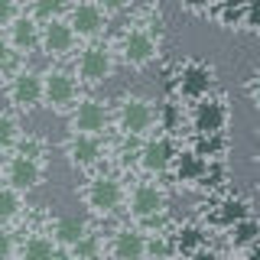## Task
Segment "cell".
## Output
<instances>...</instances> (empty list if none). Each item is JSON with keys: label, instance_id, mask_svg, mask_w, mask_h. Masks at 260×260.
<instances>
[{"label": "cell", "instance_id": "15", "mask_svg": "<svg viewBox=\"0 0 260 260\" xmlns=\"http://www.w3.org/2000/svg\"><path fill=\"white\" fill-rule=\"evenodd\" d=\"M108 260H146V231L137 224H120L104 241Z\"/></svg>", "mask_w": 260, "mask_h": 260}, {"label": "cell", "instance_id": "3", "mask_svg": "<svg viewBox=\"0 0 260 260\" xmlns=\"http://www.w3.org/2000/svg\"><path fill=\"white\" fill-rule=\"evenodd\" d=\"M114 124L130 140H146V137H153V127H156V104L140 94H124L114 111Z\"/></svg>", "mask_w": 260, "mask_h": 260}, {"label": "cell", "instance_id": "33", "mask_svg": "<svg viewBox=\"0 0 260 260\" xmlns=\"http://www.w3.org/2000/svg\"><path fill=\"white\" fill-rule=\"evenodd\" d=\"M94 4H98V7H101V10H104V13H108V16H114V13H120V10H127V7H130V0H94Z\"/></svg>", "mask_w": 260, "mask_h": 260}, {"label": "cell", "instance_id": "19", "mask_svg": "<svg viewBox=\"0 0 260 260\" xmlns=\"http://www.w3.org/2000/svg\"><path fill=\"white\" fill-rule=\"evenodd\" d=\"M173 179L182 185H199L205 182V173H208V162L199 156L195 150H179V156L173 159Z\"/></svg>", "mask_w": 260, "mask_h": 260}, {"label": "cell", "instance_id": "29", "mask_svg": "<svg viewBox=\"0 0 260 260\" xmlns=\"http://www.w3.org/2000/svg\"><path fill=\"white\" fill-rule=\"evenodd\" d=\"M247 4V0H244ZM244 4H234V0H224V7H221V13H218V20L224 23V26H234V23H244Z\"/></svg>", "mask_w": 260, "mask_h": 260}, {"label": "cell", "instance_id": "26", "mask_svg": "<svg viewBox=\"0 0 260 260\" xmlns=\"http://www.w3.org/2000/svg\"><path fill=\"white\" fill-rule=\"evenodd\" d=\"M228 244H231L234 250H247V247H254V244H260V221L244 218L241 224H234L231 231H228Z\"/></svg>", "mask_w": 260, "mask_h": 260}, {"label": "cell", "instance_id": "30", "mask_svg": "<svg viewBox=\"0 0 260 260\" xmlns=\"http://www.w3.org/2000/svg\"><path fill=\"white\" fill-rule=\"evenodd\" d=\"M20 13H23V7L16 4V0H0V32L10 26V23H13Z\"/></svg>", "mask_w": 260, "mask_h": 260}, {"label": "cell", "instance_id": "6", "mask_svg": "<svg viewBox=\"0 0 260 260\" xmlns=\"http://www.w3.org/2000/svg\"><path fill=\"white\" fill-rule=\"evenodd\" d=\"M4 98L13 114H32L36 108H43V72L20 65L16 72L7 75Z\"/></svg>", "mask_w": 260, "mask_h": 260}, {"label": "cell", "instance_id": "22", "mask_svg": "<svg viewBox=\"0 0 260 260\" xmlns=\"http://www.w3.org/2000/svg\"><path fill=\"white\" fill-rule=\"evenodd\" d=\"M244 218H250V208H247L244 199H224V202L215 205V211H211V221L218 228H224V231H231V228L241 224Z\"/></svg>", "mask_w": 260, "mask_h": 260}, {"label": "cell", "instance_id": "12", "mask_svg": "<svg viewBox=\"0 0 260 260\" xmlns=\"http://www.w3.org/2000/svg\"><path fill=\"white\" fill-rule=\"evenodd\" d=\"M62 153H65V159H69L72 169H78V173H98V166L104 162V156H108V146H104L101 137L69 134Z\"/></svg>", "mask_w": 260, "mask_h": 260}, {"label": "cell", "instance_id": "8", "mask_svg": "<svg viewBox=\"0 0 260 260\" xmlns=\"http://www.w3.org/2000/svg\"><path fill=\"white\" fill-rule=\"evenodd\" d=\"M124 208L137 228L150 224L156 218H162V211H166V192L156 182H134V185H127V205Z\"/></svg>", "mask_w": 260, "mask_h": 260}, {"label": "cell", "instance_id": "35", "mask_svg": "<svg viewBox=\"0 0 260 260\" xmlns=\"http://www.w3.org/2000/svg\"><path fill=\"white\" fill-rule=\"evenodd\" d=\"M244 260H260V244H254V247L244 250Z\"/></svg>", "mask_w": 260, "mask_h": 260}, {"label": "cell", "instance_id": "4", "mask_svg": "<svg viewBox=\"0 0 260 260\" xmlns=\"http://www.w3.org/2000/svg\"><path fill=\"white\" fill-rule=\"evenodd\" d=\"M114 69H117V55H114V49L108 43H85L75 52V65H72L78 85L85 88L104 85L114 75Z\"/></svg>", "mask_w": 260, "mask_h": 260}, {"label": "cell", "instance_id": "27", "mask_svg": "<svg viewBox=\"0 0 260 260\" xmlns=\"http://www.w3.org/2000/svg\"><path fill=\"white\" fill-rule=\"evenodd\" d=\"M195 153H199L205 162H218L228 153V140H224V134H208V137H195V146H192Z\"/></svg>", "mask_w": 260, "mask_h": 260}, {"label": "cell", "instance_id": "2", "mask_svg": "<svg viewBox=\"0 0 260 260\" xmlns=\"http://www.w3.org/2000/svg\"><path fill=\"white\" fill-rule=\"evenodd\" d=\"M117 55L127 69H146V65L156 62L159 55V32L150 26V23H130V26L120 32L117 39Z\"/></svg>", "mask_w": 260, "mask_h": 260}, {"label": "cell", "instance_id": "24", "mask_svg": "<svg viewBox=\"0 0 260 260\" xmlns=\"http://www.w3.org/2000/svg\"><path fill=\"white\" fill-rule=\"evenodd\" d=\"M26 195H20L16 189L0 182V228H10L23 218V208H26Z\"/></svg>", "mask_w": 260, "mask_h": 260}, {"label": "cell", "instance_id": "37", "mask_svg": "<svg viewBox=\"0 0 260 260\" xmlns=\"http://www.w3.org/2000/svg\"><path fill=\"white\" fill-rule=\"evenodd\" d=\"M16 4H20V7H26V4H29V0H16Z\"/></svg>", "mask_w": 260, "mask_h": 260}, {"label": "cell", "instance_id": "17", "mask_svg": "<svg viewBox=\"0 0 260 260\" xmlns=\"http://www.w3.org/2000/svg\"><path fill=\"white\" fill-rule=\"evenodd\" d=\"M39 32H43V26H39L32 16H26V13H20L16 20L7 26L0 36L7 39V46L16 52V59H23L26 62L32 52H39Z\"/></svg>", "mask_w": 260, "mask_h": 260}, {"label": "cell", "instance_id": "7", "mask_svg": "<svg viewBox=\"0 0 260 260\" xmlns=\"http://www.w3.org/2000/svg\"><path fill=\"white\" fill-rule=\"evenodd\" d=\"M81 98V85L75 78L72 69H62V65H49L43 72V108L69 114L78 104Z\"/></svg>", "mask_w": 260, "mask_h": 260}, {"label": "cell", "instance_id": "16", "mask_svg": "<svg viewBox=\"0 0 260 260\" xmlns=\"http://www.w3.org/2000/svg\"><path fill=\"white\" fill-rule=\"evenodd\" d=\"M75 49H78V36H75V29L69 26V20H52L39 32V52L49 55L52 62L69 59Z\"/></svg>", "mask_w": 260, "mask_h": 260}, {"label": "cell", "instance_id": "28", "mask_svg": "<svg viewBox=\"0 0 260 260\" xmlns=\"http://www.w3.org/2000/svg\"><path fill=\"white\" fill-rule=\"evenodd\" d=\"M173 250V238L169 234H146V260H169Z\"/></svg>", "mask_w": 260, "mask_h": 260}, {"label": "cell", "instance_id": "10", "mask_svg": "<svg viewBox=\"0 0 260 260\" xmlns=\"http://www.w3.org/2000/svg\"><path fill=\"white\" fill-rule=\"evenodd\" d=\"M65 20H69V26L75 29V36L81 43H101V36L108 32L111 16L104 13L94 0H72Z\"/></svg>", "mask_w": 260, "mask_h": 260}, {"label": "cell", "instance_id": "1", "mask_svg": "<svg viewBox=\"0 0 260 260\" xmlns=\"http://www.w3.org/2000/svg\"><path fill=\"white\" fill-rule=\"evenodd\" d=\"M81 202L94 218H111L127 205V182L114 173H91L81 185Z\"/></svg>", "mask_w": 260, "mask_h": 260}, {"label": "cell", "instance_id": "11", "mask_svg": "<svg viewBox=\"0 0 260 260\" xmlns=\"http://www.w3.org/2000/svg\"><path fill=\"white\" fill-rule=\"evenodd\" d=\"M179 156V146L169 134H153L146 137L137 150V166L143 169L146 176H162L173 169V159Z\"/></svg>", "mask_w": 260, "mask_h": 260}, {"label": "cell", "instance_id": "31", "mask_svg": "<svg viewBox=\"0 0 260 260\" xmlns=\"http://www.w3.org/2000/svg\"><path fill=\"white\" fill-rule=\"evenodd\" d=\"M244 26L260 32V0H247L244 4Z\"/></svg>", "mask_w": 260, "mask_h": 260}, {"label": "cell", "instance_id": "23", "mask_svg": "<svg viewBox=\"0 0 260 260\" xmlns=\"http://www.w3.org/2000/svg\"><path fill=\"white\" fill-rule=\"evenodd\" d=\"M69 4L72 0H29V4L23 7V13L32 16L39 26H46V23H52V20H65Z\"/></svg>", "mask_w": 260, "mask_h": 260}, {"label": "cell", "instance_id": "5", "mask_svg": "<svg viewBox=\"0 0 260 260\" xmlns=\"http://www.w3.org/2000/svg\"><path fill=\"white\" fill-rule=\"evenodd\" d=\"M43 179H46V159L26 156V153H20V150L0 156V182L16 189L20 195L36 192L39 185H43Z\"/></svg>", "mask_w": 260, "mask_h": 260}, {"label": "cell", "instance_id": "9", "mask_svg": "<svg viewBox=\"0 0 260 260\" xmlns=\"http://www.w3.org/2000/svg\"><path fill=\"white\" fill-rule=\"evenodd\" d=\"M114 124V114L104 101L98 98H78V104L69 111V134H85V137H104Z\"/></svg>", "mask_w": 260, "mask_h": 260}, {"label": "cell", "instance_id": "34", "mask_svg": "<svg viewBox=\"0 0 260 260\" xmlns=\"http://www.w3.org/2000/svg\"><path fill=\"white\" fill-rule=\"evenodd\" d=\"M189 260H218V254H215V250H208V247H202L199 254H192Z\"/></svg>", "mask_w": 260, "mask_h": 260}, {"label": "cell", "instance_id": "21", "mask_svg": "<svg viewBox=\"0 0 260 260\" xmlns=\"http://www.w3.org/2000/svg\"><path fill=\"white\" fill-rule=\"evenodd\" d=\"M205 228L202 224H182V228H176L169 238H173V250L179 257H185L189 260L192 254H199L202 247H208V238H205Z\"/></svg>", "mask_w": 260, "mask_h": 260}, {"label": "cell", "instance_id": "36", "mask_svg": "<svg viewBox=\"0 0 260 260\" xmlns=\"http://www.w3.org/2000/svg\"><path fill=\"white\" fill-rule=\"evenodd\" d=\"M52 260H72V254H69V250H62V247H59V250H55V257H52Z\"/></svg>", "mask_w": 260, "mask_h": 260}, {"label": "cell", "instance_id": "13", "mask_svg": "<svg viewBox=\"0 0 260 260\" xmlns=\"http://www.w3.org/2000/svg\"><path fill=\"white\" fill-rule=\"evenodd\" d=\"M228 120H231V114H228V104L221 98H202V101H195L189 108V124L195 130V137H208V134H224Z\"/></svg>", "mask_w": 260, "mask_h": 260}, {"label": "cell", "instance_id": "32", "mask_svg": "<svg viewBox=\"0 0 260 260\" xmlns=\"http://www.w3.org/2000/svg\"><path fill=\"white\" fill-rule=\"evenodd\" d=\"M215 4H218V0H179V7H182V10H189V13H205Z\"/></svg>", "mask_w": 260, "mask_h": 260}, {"label": "cell", "instance_id": "14", "mask_svg": "<svg viewBox=\"0 0 260 260\" xmlns=\"http://www.w3.org/2000/svg\"><path fill=\"white\" fill-rule=\"evenodd\" d=\"M211 85H215V72H211V65H205V62H185L176 75V91L189 104L208 98Z\"/></svg>", "mask_w": 260, "mask_h": 260}, {"label": "cell", "instance_id": "20", "mask_svg": "<svg viewBox=\"0 0 260 260\" xmlns=\"http://www.w3.org/2000/svg\"><path fill=\"white\" fill-rule=\"evenodd\" d=\"M88 231H91V228L81 221L78 215H59L52 224H49V234H52L55 247H62V250H72V247H75V244L85 238Z\"/></svg>", "mask_w": 260, "mask_h": 260}, {"label": "cell", "instance_id": "25", "mask_svg": "<svg viewBox=\"0 0 260 260\" xmlns=\"http://www.w3.org/2000/svg\"><path fill=\"white\" fill-rule=\"evenodd\" d=\"M23 140V130H20V117L13 111L0 108V156L4 153H13L16 143Z\"/></svg>", "mask_w": 260, "mask_h": 260}, {"label": "cell", "instance_id": "18", "mask_svg": "<svg viewBox=\"0 0 260 260\" xmlns=\"http://www.w3.org/2000/svg\"><path fill=\"white\" fill-rule=\"evenodd\" d=\"M55 241L49 231H29L16 241V257L13 260H52L55 257Z\"/></svg>", "mask_w": 260, "mask_h": 260}]
</instances>
